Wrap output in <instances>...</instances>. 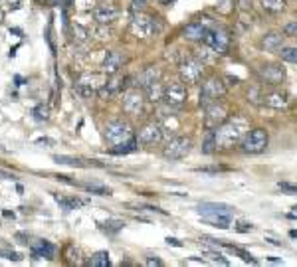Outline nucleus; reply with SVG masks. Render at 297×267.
Returning <instances> with one entry per match:
<instances>
[{
	"label": "nucleus",
	"mask_w": 297,
	"mask_h": 267,
	"mask_svg": "<svg viewBox=\"0 0 297 267\" xmlns=\"http://www.w3.org/2000/svg\"><path fill=\"white\" fill-rule=\"evenodd\" d=\"M206 32H208V28L202 22H190L184 26L183 36L186 40H190V42H202Z\"/></svg>",
	"instance_id": "obj_17"
},
{
	"label": "nucleus",
	"mask_w": 297,
	"mask_h": 267,
	"mask_svg": "<svg viewBox=\"0 0 297 267\" xmlns=\"http://www.w3.org/2000/svg\"><path fill=\"white\" fill-rule=\"evenodd\" d=\"M214 151H216V141H214V131H210V135L206 137V143L202 145V153L210 155V153H214Z\"/></svg>",
	"instance_id": "obj_32"
},
{
	"label": "nucleus",
	"mask_w": 297,
	"mask_h": 267,
	"mask_svg": "<svg viewBox=\"0 0 297 267\" xmlns=\"http://www.w3.org/2000/svg\"><path fill=\"white\" fill-rule=\"evenodd\" d=\"M160 2H168V0H160Z\"/></svg>",
	"instance_id": "obj_48"
},
{
	"label": "nucleus",
	"mask_w": 297,
	"mask_h": 267,
	"mask_svg": "<svg viewBox=\"0 0 297 267\" xmlns=\"http://www.w3.org/2000/svg\"><path fill=\"white\" fill-rule=\"evenodd\" d=\"M145 8V0H131V10L137 14V12H141Z\"/></svg>",
	"instance_id": "obj_39"
},
{
	"label": "nucleus",
	"mask_w": 297,
	"mask_h": 267,
	"mask_svg": "<svg viewBox=\"0 0 297 267\" xmlns=\"http://www.w3.org/2000/svg\"><path fill=\"white\" fill-rule=\"evenodd\" d=\"M159 69L157 67H147L141 75L137 77V85L139 87H147V85H151V83H155V81H159Z\"/></svg>",
	"instance_id": "obj_22"
},
{
	"label": "nucleus",
	"mask_w": 297,
	"mask_h": 267,
	"mask_svg": "<svg viewBox=\"0 0 297 267\" xmlns=\"http://www.w3.org/2000/svg\"><path fill=\"white\" fill-rule=\"evenodd\" d=\"M166 242H168V244H173V245H183L181 242H179V240H173V238H168Z\"/></svg>",
	"instance_id": "obj_44"
},
{
	"label": "nucleus",
	"mask_w": 297,
	"mask_h": 267,
	"mask_svg": "<svg viewBox=\"0 0 297 267\" xmlns=\"http://www.w3.org/2000/svg\"><path fill=\"white\" fill-rule=\"evenodd\" d=\"M196 212L206 218V216H216V214H226V216H234V208L228 204H216V202H202L198 204Z\"/></svg>",
	"instance_id": "obj_16"
},
{
	"label": "nucleus",
	"mask_w": 297,
	"mask_h": 267,
	"mask_svg": "<svg viewBox=\"0 0 297 267\" xmlns=\"http://www.w3.org/2000/svg\"><path fill=\"white\" fill-rule=\"evenodd\" d=\"M147 265H162L160 259H147Z\"/></svg>",
	"instance_id": "obj_43"
},
{
	"label": "nucleus",
	"mask_w": 297,
	"mask_h": 267,
	"mask_svg": "<svg viewBox=\"0 0 297 267\" xmlns=\"http://www.w3.org/2000/svg\"><path fill=\"white\" fill-rule=\"evenodd\" d=\"M260 75H262V79L266 83L279 85L283 81V77H285V71H283V67L277 66V64H266V66L260 67Z\"/></svg>",
	"instance_id": "obj_15"
},
{
	"label": "nucleus",
	"mask_w": 297,
	"mask_h": 267,
	"mask_svg": "<svg viewBox=\"0 0 297 267\" xmlns=\"http://www.w3.org/2000/svg\"><path fill=\"white\" fill-rule=\"evenodd\" d=\"M204 220L208 224H212V226H216V228L226 230V228H230V224H232V216H226V214H216V216H206Z\"/></svg>",
	"instance_id": "obj_26"
},
{
	"label": "nucleus",
	"mask_w": 297,
	"mask_h": 267,
	"mask_svg": "<svg viewBox=\"0 0 297 267\" xmlns=\"http://www.w3.org/2000/svg\"><path fill=\"white\" fill-rule=\"evenodd\" d=\"M34 117H36V119H48V109L46 107H42V105L36 107V109H34Z\"/></svg>",
	"instance_id": "obj_40"
},
{
	"label": "nucleus",
	"mask_w": 297,
	"mask_h": 267,
	"mask_svg": "<svg viewBox=\"0 0 297 267\" xmlns=\"http://www.w3.org/2000/svg\"><path fill=\"white\" fill-rule=\"evenodd\" d=\"M105 139H107V143L109 145H121V143H127L129 139H131V127H129V123L127 121H123V119H113V121H109L107 125H105Z\"/></svg>",
	"instance_id": "obj_3"
},
{
	"label": "nucleus",
	"mask_w": 297,
	"mask_h": 267,
	"mask_svg": "<svg viewBox=\"0 0 297 267\" xmlns=\"http://www.w3.org/2000/svg\"><path fill=\"white\" fill-rule=\"evenodd\" d=\"M0 255H2V257H6V259H12V261H20V255H18V253H14V251H6V249H2V251H0Z\"/></svg>",
	"instance_id": "obj_38"
},
{
	"label": "nucleus",
	"mask_w": 297,
	"mask_h": 267,
	"mask_svg": "<svg viewBox=\"0 0 297 267\" xmlns=\"http://www.w3.org/2000/svg\"><path fill=\"white\" fill-rule=\"evenodd\" d=\"M162 101L171 107H181L184 101H186V87H184L183 81H173L164 87V97Z\"/></svg>",
	"instance_id": "obj_13"
},
{
	"label": "nucleus",
	"mask_w": 297,
	"mask_h": 267,
	"mask_svg": "<svg viewBox=\"0 0 297 267\" xmlns=\"http://www.w3.org/2000/svg\"><path fill=\"white\" fill-rule=\"evenodd\" d=\"M262 99H264V103H266L268 107H272V109H283V107H287V95L281 93V91L266 93Z\"/></svg>",
	"instance_id": "obj_19"
},
{
	"label": "nucleus",
	"mask_w": 297,
	"mask_h": 267,
	"mask_svg": "<svg viewBox=\"0 0 297 267\" xmlns=\"http://www.w3.org/2000/svg\"><path fill=\"white\" fill-rule=\"evenodd\" d=\"M121 101H123V111L127 113V115H141V113L145 111L147 97L139 89H127L123 93V99Z\"/></svg>",
	"instance_id": "obj_10"
},
{
	"label": "nucleus",
	"mask_w": 297,
	"mask_h": 267,
	"mask_svg": "<svg viewBox=\"0 0 297 267\" xmlns=\"http://www.w3.org/2000/svg\"><path fill=\"white\" fill-rule=\"evenodd\" d=\"M121 83H123V81H119V79H113V81H105V83L101 85V89L97 91V95H99L101 99H111L115 93L119 91Z\"/></svg>",
	"instance_id": "obj_24"
},
{
	"label": "nucleus",
	"mask_w": 297,
	"mask_h": 267,
	"mask_svg": "<svg viewBox=\"0 0 297 267\" xmlns=\"http://www.w3.org/2000/svg\"><path fill=\"white\" fill-rule=\"evenodd\" d=\"M162 127L157 125V123H149V125H145L137 135V143L139 145H143V147H155V145H159L160 141H162Z\"/></svg>",
	"instance_id": "obj_14"
},
{
	"label": "nucleus",
	"mask_w": 297,
	"mask_h": 267,
	"mask_svg": "<svg viewBox=\"0 0 297 267\" xmlns=\"http://www.w3.org/2000/svg\"><path fill=\"white\" fill-rule=\"evenodd\" d=\"M289 218H297V206L293 208V212H289Z\"/></svg>",
	"instance_id": "obj_45"
},
{
	"label": "nucleus",
	"mask_w": 297,
	"mask_h": 267,
	"mask_svg": "<svg viewBox=\"0 0 297 267\" xmlns=\"http://www.w3.org/2000/svg\"><path fill=\"white\" fill-rule=\"evenodd\" d=\"M93 267H107L111 261H109V253L107 251H97L92 255V261H90Z\"/></svg>",
	"instance_id": "obj_28"
},
{
	"label": "nucleus",
	"mask_w": 297,
	"mask_h": 267,
	"mask_svg": "<svg viewBox=\"0 0 297 267\" xmlns=\"http://www.w3.org/2000/svg\"><path fill=\"white\" fill-rule=\"evenodd\" d=\"M262 6L268 12H281L285 8V0H262Z\"/></svg>",
	"instance_id": "obj_29"
},
{
	"label": "nucleus",
	"mask_w": 297,
	"mask_h": 267,
	"mask_svg": "<svg viewBox=\"0 0 297 267\" xmlns=\"http://www.w3.org/2000/svg\"><path fill=\"white\" fill-rule=\"evenodd\" d=\"M105 83V77L101 75V73H83L79 79H77V83H75V93L77 95H81V97H93L101 85Z\"/></svg>",
	"instance_id": "obj_6"
},
{
	"label": "nucleus",
	"mask_w": 297,
	"mask_h": 267,
	"mask_svg": "<svg viewBox=\"0 0 297 267\" xmlns=\"http://www.w3.org/2000/svg\"><path fill=\"white\" fill-rule=\"evenodd\" d=\"M226 93V85L222 83V79L218 77H210L202 83V91H200V107H208L210 103L218 101L222 95Z\"/></svg>",
	"instance_id": "obj_7"
},
{
	"label": "nucleus",
	"mask_w": 297,
	"mask_h": 267,
	"mask_svg": "<svg viewBox=\"0 0 297 267\" xmlns=\"http://www.w3.org/2000/svg\"><path fill=\"white\" fill-rule=\"evenodd\" d=\"M135 151H137V141L129 139L127 143L117 145V149H113L111 153H113V155H127V153H135Z\"/></svg>",
	"instance_id": "obj_27"
},
{
	"label": "nucleus",
	"mask_w": 297,
	"mask_h": 267,
	"mask_svg": "<svg viewBox=\"0 0 297 267\" xmlns=\"http://www.w3.org/2000/svg\"><path fill=\"white\" fill-rule=\"evenodd\" d=\"M268 147V131L266 129H251L242 141V151L250 155H260Z\"/></svg>",
	"instance_id": "obj_5"
},
{
	"label": "nucleus",
	"mask_w": 297,
	"mask_h": 267,
	"mask_svg": "<svg viewBox=\"0 0 297 267\" xmlns=\"http://www.w3.org/2000/svg\"><path fill=\"white\" fill-rule=\"evenodd\" d=\"M250 131V123L244 117H232L226 119L220 127L214 129V141H216V151H228L232 147L240 145L244 137Z\"/></svg>",
	"instance_id": "obj_1"
},
{
	"label": "nucleus",
	"mask_w": 297,
	"mask_h": 267,
	"mask_svg": "<svg viewBox=\"0 0 297 267\" xmlns=\"http://www.w3.org/2000/svg\"><path fill=\"white\" fill-rule=\"evenodd\" d=\"M145 97H147L149 101H153V103L162 101V97H164V87L160 85V81H155V83L147 85V87H145Z\"/></svg>",
	"instance_id": "obj_23"
},
{
	"label": "nucleus",
	"mask_w": 297,
	"mask_h": 267,
	"mask_svg": "<svg viewBox=\"0 0 297 267\" xmlns=\"http://www.w3.org/2000/svg\"><path fill=\"white\" fill-rule=\"evenodd\" d=\"M279 188H281V190H285V192L297 194V186H291V184H285V182H281V184H279Z\"/></svg>",
	"instance_id": "obj_41"
},
{
	"label": "nucleus",
	"mask_w": 297,
	"mask_h": 267,
	"mask_svg": "<svg viewBox=\"0 0 297 267\" xmlns=\"http://www.w3.org/2000/svg\"><path fill=\"white\" fill-rule=\"evenodd\" d=\"M56 200H58V204L64 206V210H73V208L79 206V200H73V198H62V196H56Z\"/></svg>",
	"instance_id": "obj_33"
},
{
	"label": "nucleus",
	"mask_w": 297,
	"mask_h": 267,
	"mask_svg": "<svg viewBox=\"0 0 297 267\" xmlns=\"http://www.w3.org/2000/svg\"><path fill=\"white\" fill-rule=\"evenodd\" d=\"M179 73H181V79L183 83L188 85H196L200 79H202V73H204V64L196 58H184L179 66Z\"/></svg>",
	"instance_id": "obj_2"
},
{
	"label": "nucleus",
	"mask_w": 297,
	"mask_h": 267,
	"mask_svg": "<svg viewBox=\"0 0 297 267\" xmlns=\"http://www.w3.org/2000/svg\"><path fill=\"white\" fill-rule=\"evenodd\" d=\"M242 10H251V0H238Z\"/></svg>",
	"instance_id": "obj_42"
},
{
	"label": "nucleus",
	"mask_w": 297,
	"mask_h": 267,
	"mask_svg": "<svg viewBox=\"0 0 297 267\" xmlns=\"http://www.w3.org/2000/svg\"><path fill=\"white\" fill-rule=\"evenodd\" d=\"M109 2H111V0H109Z\"/></svg>",
	"instance_id": "obj_49"
},
{
	"label": "nucleus",
	"mask_w": 297,
	"mask_h": 267,
	"mask_svg": "<svg viewBox=\"0 0 297 267\" xmlns=\"http://www.w3.org/2000/svg\"><path fill=\"white\" fill-rule=\"evenodd\" d=\"M283 34L289 36V38H297V20L285 24V26H283Z\"/></svg>",
	"instance_id": "obj_35"
},
{
	"label": "nucleus",
	"mask_w": 297,
	"mask_h": 267,
	"mask_svg": "<svg viewBox=\"0 0 297 267\" xmlns=\"http://www.w3.org/2000/svg\"><path fill=\"white\" fill-rule=\"evenodd\" d=\"M75 4H77V8H81V10H92L93 8V0H73Z\"/></svg>",
	"instance_id": "obj_37"
},
{
	"label": "nucleus",
	"mask_w": 297,
	"mask_h": 267,
	"mask_svg": "<svg viewBox=\"0 0 297 267\" xmlns=\"http://www.w3.org/2000/svg\"><path fill=\"white\" fill-rule=\"evenodd\" d=\"M202 42H204V46L212 48L218 56H224V54H228V50H230V32L226 28L208 30Z\"/></svg>",
	"instance_id": "obj_4"
},
{
	"label": "nucleus",
	"mask_w": 297,
	"mask_h": 267,
	"mask_svg": "<svg viewBox=\"0 0 297 267\" xmlns=\"http://www.w3.org/2000/svg\"><path fill=\"white\" fill-rule=\"evenodd\" d=\"M283 38H285V36H281L279 32H270V34H266V36L262 38V48L268 50V52H277V50H281V46H283Z\"/></svg>",
	"instance_id": "obj_20"
},
{
	"label": "nucleus",
	"mask_w": 297,
	"mask_h": 267,
	"mask_svg": "<svg viewBox=\"0 0 297 267\" xmlns=\"http://www.w3.org/2000/svg\"><path fill=\"white\" fill-rule=\"evenodd\" d=\"M50 2H52V4H58V2H62V0H50Z\"/></svg>",
	"instance_id": "obj_47"
},
{
	"label": "nucleus",
	"mask_w": 297,
	"mask_h": 267,
	"mask_svg": "<svg viewBox=\"0 0 297 267\" xmlns=\"http://www.w3.org/2000/svg\"><path fill=\"white\" fill-rule=\"evenodd\" d=\"M190 147H192V141L188 137H175L166 143V147L162 149V155L168 160H181L190 153Z\"/></svg>",
	"instance_id": "obj_8"
},
{
	"label": "nucleus",
	"mask_w": 297,
	"mask_h": 267,
	"mask_svg": "<svg viewBox=\"0 0 297 267\" xmlns=\"http://www.w3.org/2000/svg\"><path fill=\"white\" fill-rule=\"evenodd\" d=\"M119 16V10L117 6L111 4L109 0H105L103 4H97L93 6V20L99 24V26H107V24H113Z\"/></svg>",
	"instance_id": "obj_12"
},
{
	"label": "nucleus",
	"mask_w": 297,
	"mask_h": 267,
	"mask_svg": "<svg viewBox=\"0 0 297 267\" xmlns=\"http://www.w3.org/2000/svg\"><path fill=\"white\" fill-rule=\"evenodd\" d=\"M123 62H125V58L119 54V52H107V56H105V60H103V73H107V75H115L121 66H123Z\"/></svg>",
	"instance_id": "obj_18"
},
{
	"label": "nucleus",
	"mask_w": 297,
	"mask_h": 267,
	"mask_svg": "<svg viewBox=\"0 0 297 267\" xmlns=\"http://www.w3.org/2000/svg\"><path fill=\"white\" fill-rule=\"evenodd\" d=\"M86 192H92V194H99V196H109L111 194V190L107 188V186H103V184H95V182H83V184H79Z\"/></svg>",
	"instance_id": "obj_25"
},
{
	"label": "nucleus",
	"mask_w": 297,
	"mask_h": 267,
	"mask_svg": "<svg viewBox=\"0 0 297 267\" xmlns=\"http://www.w3.org/2000/svg\"><path fill=\"white\" fill-rule=\"evenodd\" d=\"M54 160L60 162V164H69V166H83V162L79 158H73V156L66 155H54Z\"/></svg>",
	"instance_id": "obj_31"
},
{
	"label": "nucleus",
	"mask_w": 297,
	"mask_h": 267,
	"mask_svg": "<svg viewBox=\"0 0 297 267\" xmlns=\"http://www.w3.org/2000/svg\"><path fill=\"white\" fill-rule=\"evenodd\" d=\"M204 111H206V127H208L210 131H214L216 127H220V125L228 119V109H226V105H222V103H218V101L210 103Z\"/></svg>",
	"instance_id": "obj_11"
},
{
	"label": "nucleus",
	"mask_w": 297,
	"mask_h": 267,
	"mask_svg": "<svg viewBox=\"0 0 297 267\" xmlns=\"http://www.w3.org/2000/svg\"><path fill=\"white\" fill-rule=\"evenodd\" d=\"M279 58L283 62H289V64H297V48H281V52H277Z\"/></svg>",
	"instance_id": "obj_30"
},
{
	"label": "nucleus",
	"mask_w": 297,
	"mask_h": 267,
	"mask_svg": "<svg viewBox=\"0 0 297 267\" xmlns=\"http://www.w3.org/2000/svg\"><path fill=\"white\" fill-rule=\"evenodd\" d=\"M0 176L2 178H14V176H10V174H6V172H2V170H0Z\"/></svg>",
	"instance_id": "obj_46"
},
{
	"label": "nucleus",
	"mask_w": 297,
	"mask_h": 267,
	"mask_svg": "<svg viewBox=\"0 0 297 267\" xmlns=\"http://www.w3.org/2000/svg\"><path fill=\"white\" fill-rule=\"evenodd\" d=\"M32 253H34V257H46V259H54L56 257V247L46 242V240H42V242H38V244L32 247Z\"/></svg>",
	"instance_id": "obj_21"
},
{
	"label": "nucleus",
	"mask_w": 297,
	"mask_h": 267,
	"mask_svg": "<svg viewBox=\"0 0 297 267\" xmlns=\"http://www.w3.org/2000/svg\"><path fill=\"white\" fill-rule=\"evenodd\" d=\"M228 249H230V251H234V253H238V255H240V257L244 259V261H248V263H258V261H256L253 257H251L248 251H244V249H240V247H232V245H230Z\"/></svg>",
	"instance_id": "obj_34"
},
{
	"label": "nucleus",
	"mask_w": 297,
	"mask_h": 267,
	"mask_svg": "<svg viewBox=\"0 0 297 267\" xmlns=\"http://www.w3.org/2000/svg\"><path fill=\"white\" fill-rule=\"evenodd\" d=\"M131 32H133V36H137L141 40H147V38L155 36L157 22H155V18H151V16H147L143 12H137L133 22H131Z\"/></svg>",
	"instance_id": "obj_9"
},
{
	"label": "nucleus",
	"mask_w": 297,
	"mask_h": 267,
	"mask_svg": "<svg viewBox=\"0 0 297 267\" xmlns=\"http://www.w3.org/2000/svg\"><path fill=\"white\" fill-rule=\"evenodd\" d=\"M206 255L212 259V261H220V263H224V265H228V259L224 257V255H220V253H216V251H206Z\"/></svg>",
	"instance_id": "obj_36"
}]
</instances>
